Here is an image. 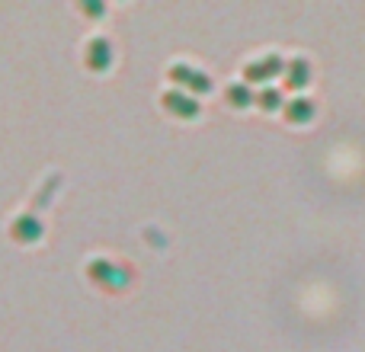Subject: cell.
<instances>
[{
  "label": "cell",
  "instance_id": "obj_1",
  "mask_svg": "<svg viewBox=\"0 0 365 352\" xmlns=\"http://www.w3.org/2000/svg\"><path fill=\"white\" fill-rule=\"evenodd\" d=\"M109 61H113V45H109V38L93 36L87 42V48H83V64H87L90 71H106Z\"/></svg>",
  "mask_w": 365,
  "mask_h": 352
},
{
  "label": "cell",
  "instance_id": "obj_2",
  "mask_svg": "<svg viewBox=\"0 0 365 352\" xmlns=\"http://www.w3.org/2000/svg\"><path fill=\"white\" fill-rule=\"evenodd\" d=\"M160 103H164L167 113L182 115V119H192V115L199 113V100L182 93V90H167V93H160Z\"/></svg>",
  "mask_w": 365,
  "mask_h": 352
},
{
  "label": "cell",
  "instance_id": "obj_3",
  "mask_svg": "<svg viewBox=\"0 0 365 352\" xmlns=\"http://www.w3.org/2000/svg\"><path fill=\"white\" fill-rule=\"evenodd\" d=\"M167 77H170L173 83H186V87H192V90H212V77L205 74V71H195V68H189V64H173L170 71H167Z\"/></svg>",
  "mask_w": 365,
  "mask_h": 352
},
{
  "label": "cell",
  "instance_id": "obj_4",
  "mask_svg": "<svg viewBox=\"0 0 365 352\" xmlns=\"http://www.w3.org/2000/svg\"><path fill=\"white\" fill-rule=\"evenodd\" d=\"M285 68V61L279 55H266V58H257V61H250L244 68V77L247 81H269V77H276L279 71Z\"/></svg>",
  "mask_w": 365,
  "mask_h": 352
},
{
  "label": "cell",
  "instance_id": "obj_5",
  "mask_svg": "<svg viewBox=\"0 0 365 352\" xmlns=\"http://www.w3.org/2000/svg\"><path fill=\"white\" fill-rule=\"evenodd\" d=\"M10 234H13V240H23V244L38 240L42 237V221H38L32 212H26V214H19V218H13Z\"/></svg>",
  "mask_w": 365,
  "mask_h": 352
},
{
  "label": "cell",
  "instance_id": "obj_6",
  "mask_svg": "<svg viewBox=\"0 0 365 352\" xmlns=\"http://www.w3.org/2000/svg\"><path fill=\"white\" fill-rule=\"evenodd\" d=\"M311 113H314V103L308 96H295V100L285 103V119L289 122H308Z\"/></svg>",
  "mask_w": 365,
  "mask_h": 352
},
{
  "label": "cell",
  "instance_id": "obj_7",
  "mask_svg": "<svg viewBox=\"0 0 365 352\" xmlns=\"http://www.w3.org/2000/svg\"><path fill=\"white\" fill-rule=\"evenodd\" d=\"M285 71H289V77H285V83H289V87H304V83H308L311 68H308V61H304V58L289 61V64H285Z\"/></svg>",
  "mask_w": 365,
  "mask_h": 352
},
{
  "label": "cell",
  "instance_id": "obj_8",
  "mask_svg": "<svg viewBox=\"0 0 365 352\" xmlns=\"http://www.w3.org/2000/svg\"><path fill=\"white\" fill-rule=\"evenodd\" d=\"M225 96L231 100V106H250V103H253V93H250V87H247V83H227Z\"/></svg>",
  "mask_w": 365,
  "mask_h": 352
},
{
  "label": "cell",
  "instance_id": "obj_9",
  "mask_svg": "<svg viewBox=\"0 0 365 352\" xmlns=\"http://www.w3.org/2000/svg\"><path fill=\"white\" fill-rule=\"evenodd\" d=\"M128 279H132V269H125V266H113V272H109V279L103 282V289L109 291H122L128 285Z\"/></svg>",
  "mask_w": 365,
  "mask_h": 352
},
{
  "label": "cell",
  "instance_id": "obj_10",
  "mask_svg": "<svg viewBox=\"0 0 365 352\" xmlns=\"http://www.w3.org/2000/svg\"><path fill=\"white\" fill-rule=\"evenodd\" d=\"M113 266L115 263H109V259H90V263H87V276L93 279V282L103 285L109 279V272H113Z\"/></svg>",
  "mask_w": 365,
  "mask_h": 352
},
{
  "label": "cell",
  "instance_id": "obj_11",
  "mask_svg": "<svg viewBox=\"0 0 365 352\" xmlns=\"http://www.w3.org/2000/svg\"><path fill=\"white\" fill-rule=\"evenodd\" d=\"M257 103H259L263 109H276L279 103H282V93H279V87H263V90L257 93Z\"/></svg>",
  "mask_w": 365,
  "mask_h": 352
},
{
  "label": "cell",
  "instance_id": "obj_12",
  "mask_svg": "<svg viewBox=\"0 0 365 352\" xmlns=\"http://www.w3.org/2000/svg\"><path fill=\"white\" fill-rule=\"evenodd\" d=\"M81 10L87 13V16H103V10H106V4H96V0H87V4H81Z\"/></svg>",
  "mask_w": 365,
  "mask_h": 352
}]
</instances>
